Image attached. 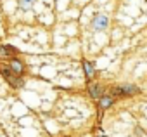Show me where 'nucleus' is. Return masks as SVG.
Instances as JSON below:
<instances>
[{"instance_id":"obj_12","label":"nucleus","mask_w":147,"mask_h":137,"mask_svg":"<svg viewBox=\"0 0 147 137\" xmlns=\"http://www.w3.org/2000/svg\"><path fill=\"white\" fill-rule=\"evenodd\" d=\"M95 137H109V135H107V134H104V132H100V134H99V135H95Z\"/></svg>"},{"instance_id":"obj_4","label":"nucleus","mask_w":147,"mask_h":137,"mask_svg":"<svg viewBox=\"0 0 147 137\" xmlns=\"http://www.w3.org/2000/svg\"><path fill=\"white\" fill-rule=\"evenodd\" d=\"M87 94H88V97L99 101L100 96L104 94V90H102V87H100L99 82H95V80H88V82H87Z\"/></svg>"},{"instance_id":"obj_1","label":"nucleus","mask_w":147,"mask_h":137,"mask_svg":"<svg viewBox=\"0 0 147 137\" xmlns=\"http://www.w3.org/2000/svg\"><path fill=\"white\" fill-rule=\"evenodd\" d=\"M109 94L114 99H125V97H133L140 94V87L137 83H121V85H113L109 89Z\"/></svg>"},{"instance_id":"obj_2","label":"nucleus","mask_w":147,"mask_h":137,"mask_svg":"<svg viewBox=\"0 0 147 137\" xmlns=\"http://www.w3.org/2000/svg\"><path fill=\"white\" fill-rule=\"evenodd\" d=\"M90 28H92V31H95V33L106 31V30L109 28V16H107V14H102V12L94 14L92 19H90Z\"/></svg>"},{"instance_id":"obj_6","label":"nucleus","mask_w":147,"mask_h":137,"mask_svg":"<svg viewBox=\"0 0 147 137\" xmlns=\"http://www.w3.org/2000/svg\"><path fill=\"white\" fill-rule=\"evenodd\" d=\"M82 66H83V73H85L87 82H88V80H94V78H95V73H97L94 62H90L88 59H83V61H82Z\"/></svg>"},{"instance_id":"obj_10","label":"nucleus","mask_w":147,"mask_h":137,"mask_svg":"<svg viewBox=\"0 0 147 137\" xmlns=\"http://www.w3.org/2000/svg\"><path fill=\"white\" fill-rule=\"evenodd\" d=\"M7 83H9L12 89H23V85H24V78H23V77H16V75H14Z\"/></svg>"},{"instance_id":"obj_3","label":"nucleus","mask_w":147,"mask_h":137,"mask_svg":"<svg viewBox=\"0 0 147 137\" xmlns=\"http://www.w3.org/2000/svg\"><path fill=\"white\" fill-rule=\"evenodd\" d=\"M7 64H9V68L12 70V73L16 75V77H24V73H26V64L23 62V59H19V57H11L9 61H7Z\"/></svg>"},{"instance_id":"obj_5","label":"nucleus","mask_w":147,"mask_h":137,"mask_svg":"<svg viewBox=\"0 0 147 137\" xmlns=\"http://www.w3.org/2000/svg\"><path fill=\"white\" fill-rule=\"evenodd\" d=\"M114 102H116V99H114L111 94H102V96H100V99L97 101V106H99V109L107 111L109 108H113V106H114Z\"/></svg>"},{"instance_id":"obj_11","label":"nucleus","mask_w":147,"mask_h":137,"mask_svg":"<svg viewBox=\"0 0 147 137\" xmlns=\"http://www.w3.org/2000/svg\"><path fill=\"white\" fill-rule=\"evenodd\" d=\"M102 118H104V111H102V109H99V113H97V120H99V123L102 121Z\"/></svg>"},{"instance_id":"obj_8","label":"nucleus","mask_w":147,"mask_h":137,"mask_svg":"<svg viewBox=\"0 0 147 137\" xmlns=\"http://www.w3.org/2000/svg\"><path fill=\"white\" fill-rule=\"evenodd\" d=\"M0 75L5 78V82H9V80L14 77V73H12V70L9 68V64H7V62H5V64H0Z\"/></svg>"},{"instance_id":"obj_7","label":"nucleus","mask_w":147,"mask_h":137,"mask_svg":"<svg viewBox=\"0 0 147 137\" xmlns=\"http://www.w3.org/2000/svg\"><path fill=\"white\" fill-rule=\"evenodd\" d=\"M35 2H36V0H18V7H19V11L26 12V11H31L33 9Z\"/></svg>"},{"instance_id":"obj_9","label":"nucleus","mask_w":147,"mask_h":137,"mask_svg":"<svg viewBox=\"0 0 147 137\" xmlns=\"http://www.w3.org/2000/svg\"><path fill=\"white\" fill-rule=\"evenodd\" d=\"M11 57H14L12 56V52L9 50V45L5 43V45H0V61H9Z\"/></svg>"}]
</instances>
